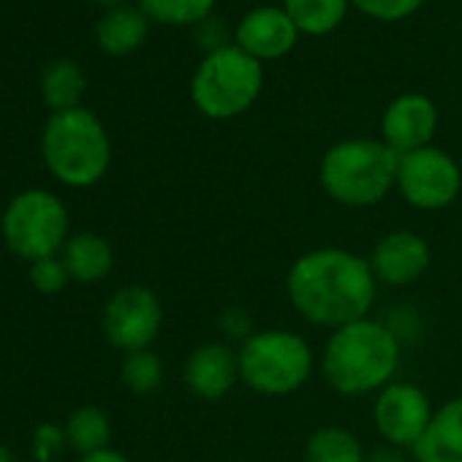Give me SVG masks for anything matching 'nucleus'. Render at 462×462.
<instances>
[{"instance_id":"nucleus-25","label":"nucleus","mask_w":462,"mask_h":462,"mask_svg":"<svg viewBox=\"0 0 462 462\" xmlns=\"http://www.w3.org/2000/svg\"><path fill=\"white\" fill-rule=\"evenodd\" d=\"M28 275H31L33 289L39 294H47V297L60 294L69 286V281H71V275H69V270H66V264H63L60 256H50V259L33 262Z\"/></svg>"},{"instance_id":"nucleus-4","label":"nucleus","mask_w":462,"mask_h":462,"mask_svg":"<svg viewBox=\"0 0 462 462\" xmlns=\"http://www.w3.org/2000/svg\"><path fill=\"white\" fill-rule=\"evenodd\" d=\"M47 169L71 188L96 185L112 163V142L104 123L85 106L55 112L42 136Z\"/></svg>"},{"instance_id":"nucleus-11","label":"nucleus","mask_w":462,"mask_h":462,"mask_svg":"<svg viewBox=\"0 0 462 462\" xmlns=\"http://www.w3.org/2000/svg\"><path fill=\"white\" fill-rule=\"evenodd\" d=\"M440 125L438 104L424 93H400L389 101L381 117V142L397 152H413L421 147H430Z\"/></svg>"},{"instance_id":"nucleus-12","label":"nucleus","mask_w":462,"mask_h":462,"mask_svg":"<svg viewBox=\"0 0 462 462\" xmlns=\"http://www.w3.org/2000/svg\"><path fill=\"white\" fill-rule=\"evenodd\" d=\"M300 39L302 33L294 25V20L286 14V9L273 6V4L251 9L237 23L235 33H231V42L243 52H248L254 60H259L262 66L291 55Z\"/></svg>"},{"instance_id":"nucleus-8","label":"nucleus","mask_w":462,"mask_h":462,"mask_svg":"<svg viewBox=\"0 0 462 462\" xmlns=\"http://www.w3.org/2000/svg\"><path fill=\"white\" fill-rule=\"evenodd\" d=\"M397 193L402 201L421 212H440L462 193V166L451 152L438 144L400 155Z\"/></svg>"},{"instance_id":"nucleus-5","label":"nucleus","mask_w":462,"mask_h":462,"mask_svg":"<svg viewBox=\"0 0 462 462\" xmlns=\"http://www.w3.org/2000/svg\"><path fill=\"white\" fill-rule=\"evenodd\" d=\"M264 66L235 42L207 52L190 77V101L209 120H235L264 93Z\"/></svg>"},{"instance_id":"nucleus-15","label":"nucleus","mask_w":462,"mask_h":462,"mask_svg":"<svg viewBox=\"0 0 462 462\" xmlns=\"http://www.w3.org/2000/svg\"><path fill=\"white\" fill-rule=\"evenodd\" d=\"M411 454L416 462H462V394L432 411V419Z\"/></svg>"},{"instance_id":"nucleus-16","label":"nucleus","mask_w":462,"mask_h":462,"mask_svg":"<svg viewBox=\"0 0 462 462\" xmlns=\"http://www.w3.org/2000/svg\"><path fill=\"white\" fill-rule=\"evenodd\" d=\"M60 259L77 283H98L104 281L115 267V251L106 237L96 231H79L69 237L66 248L60 251Z\"/></svg>"},{"instance_id":"nucleus-10","label":"nucleus","mask_w":462,"mask_h":462,"mask_svg":"<svg viewBox=\"0 0 462 462\" xmlns=\"http://www.w3.org/2000/svg\"><path fill=\"white\" fill-rule=\"evenodd\" d=\"M432 402L427 392L408 381H392L375 394L373 424L375 432L392 448H413L432 419Z\"/></svg>"},{"instance_id":"nucleus-14","label":"nucleus","mask_w":462,"mask_h":462,"mask_svg":"<svg viewBox=\"0 0 462 462\" xmlns=\"http://www.w3.org/2000/svg\"><path fill=\"white\" fill-rule=\"evenodd\" d=\"M182 381L188 392L199 400H207V402L223 400L240 383L237 348L217 343V340L196 346L182 365Z\"/></svg>"},{"instance_id":"nucleus-27","label":"nucleus","mask_w":462,"mask_h":462,"mask_svg":"<svg viewBox=\"0 0 462 462\" xmlns=\"http://www.w3.org/2000/svg\"><path fill=\"white\" fill-rule=\"evenodd\" d=\"M367 462H402V457H400V448L386 446V448H375L373 454H367Z\"/></svg>"},{"instance_id":"nucleus-23","label":"nucleus","mask_w":462,"mask_h":462,"mask_svg":"<svg viewBox=\"0 0 462 462\" xmlns=\"http://www.w3.org/2000/svg\"><path fill=\"white\" fill-rule=\"evenodd\" d=\"M120 381L131 394L147 397V394L158 392L163 383V359L150 348L125 354L123 367H120Z\"/></svg>"},{"instance_id":"nucleus-21","label":"nucleus","mask_w":462,"mask_h":462,"mask_svg":"<svg viewBox=\"0 0 462 462\" xmlns=\"http://www.w3.org/2000/svg\"><path fill=\"white\" fill-rule=\"evenodd\" d=\"M150 23L171 28H199L215 14L217 0H136Z\"/></svg>"},{"instance_id":"nucleus-2","label":"nucleus","mask_w":462,"mask_h":462,"mask_svg":"<svg viewBox=\"0 0 462 462\" xmlns=\"http://www.w3.org/2000/svg\"><path fill=\"white\" fill-rule=\"evenodd\" d=\"M400 337L375 319H359L329 332L321 351V373L332 392L343 397L378 394L394 381L400 367Z\"/></svg>"},{"instance_id":"nucleus-29","label":"nucleus","mask_w":462,"mask_h":462,"mask_svg":"<svg viewBox=\"0 0 462 462\" xmlns=\"http://www.w3.org/2000/svg\"><path fill=\"white\" fill-rule=\"evenodd\" d=\"M96 4H104V6L115 9V6H123V4H125V0H96Z\"/></svg>"},{"instance_id":"nucleus-1","label":"nucleus","mask_w":462,"mask_h":462,"mask_svg":"<svg viewBox=\"0 0 462 462\" xmlns=\"http://www.w3.org/2000/svg\"><path fill=\"white\" fill-rule=\"evenodd\" d=\"M286 297L302 321L335 332L370 316L378 281L365 256L346 248H313L289 267Z\"/></svg>"},{"instance_id":"nucleus-7","label":"nucleus","mask_w":462,"mask_h":462,"mask_svg":"<svg viewBox=\"0 0 462 462\" xmlns=\"http://www.w3.org/2000/svg\"><path fill=\"white\" fill-rule=\"evenodd\" d=\"M0 228H4L6 248L33 264L50 256H60L66 248L69 209L52 190L31 188L9 201Z\"/></svg>"},{"instance_id":"nucleus-26","label":"nucleus","mask_w":462,"mask_h":462,"mask_svg":"<svg viewBox=\"0 0 462 462\" xmlns=\"http://www.w3.org/2000/svg\"><path fill=\"white\" fill-rule=\"evenodd\" d=\"M79 462H131V459L125 454L115 451V448H101V451H93V454L79 457Z\"/></svg>"},{"instance_id":"nucleus-19","label":"nucleus","mask_w":462,"mask_h":462,"mask_svg":"<svg viewBox=\"0 0 462 462\" xmlns=\"http://www.w3.org/2000/svg\"><path fill=\"white\" fill-rule=\"evenodd\" d=\"M305 462H367V451L351 430L324 424L308 435Z\"/></svg>"},{"instance_id":"nucleus-28","label":"nucleus","mask_w":462,"mask_h":462,"mask_svg":"<svg viewBox=\"0 0 462 462\" xmlns=\"http://www.w3.org/2000/svg\"><path fill=\"white\" fill-rule=\"evenodd\" d=\"M0 462H20L14 451H9L6 446H0Z\"/></svg>"},{"instance_id":"nucleus-24","label":"nucleus","mask_w":462,"mask_h":462,"mask_svg":"<svg viewBox=\"0 0 462 462\" xmlns=\"http://www.w3.org/2000/svg\"><path fill=\"white\" fill-rule=\"evenodd\" d=\"M424 4L427 0H351V9L373 23L394 25L419 14Z\"/></svg>"},{"instance_id":"nucleus-22","label":"nucleus","mask_w":462,"mask_h":462,"mask_svg":"<svg viewBox=\"0 0 462 462\" xmlns=\"http://www.w3.org/2000/svg\"><path fill=\"white\" fill-rule=\"evenodd\" d=\"M85 88H88L85 71L74 60H58V63H52L47 69V74H44V82H42L44 98H47V104L55 112L77 109L79 101H82V96H85Z\"/></svg>"},{"instance_id":"nucleus-20","label":"nucleus","mask_w":462,"mask_h":462,"mask_svg":"<svg viewBox=\"0 0 462 462\" xmlns=\"http://www.w3.org/2000/svg\"><path fill=\"white\" fill-rule=\"evenodd\" d=\"M63 435H66V446H71L74 451H79L85 457V454L109 448L112 421H109L106 411H101L96 405H82L69 416Z\"/></svg>"},{"instance_id":"nucleus-17","label":"nucleus","mask_w":462,"mask_h":462,"mask_svg":"<svg viewBox=\"0 0 462 462\" xmlns=\"http://www.w3.org/2000/svg\"><path fill=\"white\" fill-rule=\"evenodd\" d=\"M147 31H150V20L147 14L139 9V6H115L109 9L98 25H96V42L98 47L112 55V58H123V55H131L136 52L144 39H147Z\"/></svg>"},{"instance_id":"nucleus-3","label":"nucleus","mask_w":462,"mask_h":462,"mask_svg":"<svg viewBox=\"0 0 462 462\" xmlns=\"http://www.w3.org/2000/svg\"><path fill=\"white\" fill-rule=\"evenodd\" d=\"M397 161L381 139L351 136L335 142L321 163L319 182L324 193L348 209H367L381 204L397 185Z\"/></svg>"},{"instance_id":"nucleus-9","label":"nucleus","mask_w":462,"mask_h":462,"mask_svg":"<svg viewBox=\"0 0 462 462\" xmlns=\"http://www.w3.org/2000/svg\"><path fill=\"white\" fill-rule=\"evenodd\" d=\"M161 327L163 308L158 294L147 286H123L104 305L101 329L117 351L134 354L150 348L161 335Z\"/></svg>"},{"instance_id":"nucleus-6","label":"nucleus","mask_w":462,"mask_h":462,"mask_svg":"<svg viewBox=\"0 0 462 462\" xmlns=\"http://www.w3.org/2000/svg\"><path fill=\"white\" fill-rule=\"evenodd\" d=\"M240 381L264 397H289L300 392L313 375L310 343L289 329H262L243 340L237 348Z\"/></svg>"},{"instance_id":"nucleus-13","label":"nucleus","mask_w":462,"mask_h":462,"mask_svg":"<svg viewBox=\"0 0 462 462\" xmlns=\"http://www.w3.org/2000/svg\"><path fill=\"white\" fill-rule=\"evenodd\" d=\"M367 262L378 286L402 289L416 283L430 270L432 254L421 235L408 228H394L373 245Z\"/></svg>"},{"instance_id":"nucleus-18","label":"nucleus","mask_w":462,"mask_h":462,"mask_svg":"<svg viewBox=\"0 0 462 462\" xmlns=\"http://www.w3.org/2000/svg\"><path fill=\"white\" fill-rule=\"evenodd\" d=\"M281 6L294 20L302 36L321 39L335 33L346 23L351 0H281Z\"/></svg>"}]
</instances>
